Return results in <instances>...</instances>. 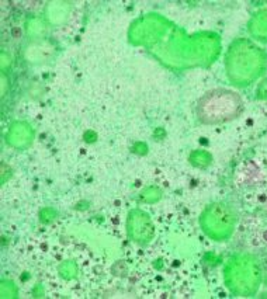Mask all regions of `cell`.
I'll use <instances>...</instances> for the list:
<instances>
[{"label":"cell","instance_id":"cell-1","mask_svg":"<svg viewBox=\"0 0 267 299\" xmlns=\"http://www.w3.org/2000/svg\"><path fill=\"white\" fill-rule=\"evenodd\" d=\"M265 66L263 52L248 41H238L231 47L228 55V70L232 80L248 84L262 73Z\"/></svg>","mask_w":267,"mask_h":299},{"label":"cell","instance_id":"cell-2","mask_svg":"<svg viewBox=\"0 0 267 299\" xmlns=\"http://www.w3.org/2000/svg\"><path fill=\"white\" fill-rule=\"evenodd\" d=\"M229 286L239 294H252L260 283V271L257 263L249 257L234 260L227 271Z\"/></svg>","mask_w":267,"mask_h":299},{"label":"cell","instance_id":"cell-3","mask_svg":"<svg viewBox=\"0 0 267 299\" xmlns=\"http://www.w3.org/2000/svg\"><path fill=\"white\" fill-rule=\"evenodd\" d=\"M210 218H211L210 222H211L213 233L217 237H227L234 229L235 218L224 205H217L215 208H213Z\"/></svg>","mask_w":267,"mask_h":299},{"label":"cell","instance_id":"cell-4","mask_svg":"<svg viewBox=\"0 0 267 299\" xmlns=\"http://www.w3.org/2000/svg\"><path fill=\"white\" fill-rule=\"evenodd\" d=\"M250 31L254 37H259L260 40H267V10L254 17L250 24Z\"/></svg>","mask_w":267,"mask_h":299}]
</instances>
